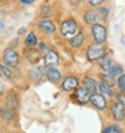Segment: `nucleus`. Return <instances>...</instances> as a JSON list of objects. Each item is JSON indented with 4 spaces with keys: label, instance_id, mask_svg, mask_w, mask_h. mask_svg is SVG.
Wrapping results in <instances>:
<instances>
[{
    "label": "nucleus",
    "instance_id": "1a4fd4ad",
    "mask_svg": "<svg viewBox=\"0 0 125 133\" xmlns=\"http://www.w3.org/2000/svg\"><path fill=\"white\" fill-rule=\"evenodd\" d=\"M83 88L86 89L90 94H94V93H97L98 90V82H96L94 78H91V77H85L83 79Z\"/></svg>",
    "mask_w": 125,
    "mask_h": 133
},
{
    "label": "nucleus",
    "instance_id": "c756f323",
    "mask_svg": "<svg viewBox=\"0 0 125 133\" xmlns=\"http://www.w3.org/2000/svg\"><path fill=\"white\" fill-rule=\"evenodd\" d=\"M4 90H5V88H4V83L3 82H0V96L4 93Z\"/></svg>",
    "mask_w": 125,
    "mask_h": 133
},
{
    "label": "nucleus",
    "instance_id": "4be33fe9",
    "mask_svg": "<svg viewBox=\"0 0 125 133\" xmlns=\"http://www.w3.org/2000/svg\"><path fill=\"white\" fill-rule=\"evenodd\" d=\"M101 82H104L105 85H108V86H114V85H117V81L114 79L113 77H110L109 74H101Z\"/></svg>",
    "mask_w": 125,
    "mask_h": 133
},
{
    "label": "nucleus",
    "instance_id": "6ab92c4d",
    "mask_svg": "<svg viewBox=\"0 0 125 133\" xmlns=\"http://www.w3.org/2000/svg\"><path fill=\"white\" fill-rule=\"evenodd\" d=\"M98 90L101 93H104V96H108V97H114V93L112 90L110 86L105 85L104 82H98Z\"/></svg>",
    "mask_w": 125,
    "mask_h": 133
},
{
    "label": "nucleus",
    "instance_id": "f8f14e48",
    "mask_svg": "<svg viewBox=\"0 0 125 133\" xmlns=\"http://www.w3.org/2000/svg\"><path fill=\"white\" fill-rule=\"evenodd\" d=\"M98 19H100V14L97 11H93V10L86 11V12H85V15H83L85 23H88V24H90V26L96 24V23L98 22Z\"/></svg>",
    "mask_w": 125,
    "mask_h": 133
},
{
    "label": "nucleus",
    "instance_id": "ddd939ff",
    "mask_svg": "<svg viewBox=\"0 0 125 133\" xmlns=\"http://www.w3.org/2000/svg\"><path fill=\"white\" fill-rule=\"evenodd\" d=\"M46 77H47V79L50 82L55 83V82L61 81V71L55 67H50V69H47V71H46Z\"/></svg>",
    "mask_w": 125,
    "mask_h": 133
},
{
    "label": "nucleus",
    "instance_id": "0eeeda50",
    "mask_svg": "<svg viewBox=\"0 0 125 133\" xmlns=\"http://www.w3.org/2000/svg\"><path fill=\"white\" fill-rule=\"evenodd\" d=\"M90 102L93 104V106H96L97 109H100V110L108 108L106 97L104 94H100V93H94V94L90 96Z\"/></svg>",
    "mask_w": 125,
    "mask_h": 133
},
{
    "label": "nucleus",
    "instance_id": "423d86ee",
    "mask_svg": "<svg viewBox=\"0 0 125 133\" xmlns=\"http://www.w3.org/2000/svg\"><path fill=\"white\" fill-rule=\"evenodd\" d=\"M112 117L114 121H122L125 118V105L116 101L112 104Z\"/></svg>",
    "mask_w": 125,
    "mask_h": 133
},
{
    "label": "nucleus",
    "instance_id": "b1692460",
    "mask_svg": "<svg viewBox=\"0 0 125 133\" xmlns=\"http://www.w3.org/2000/svg\"><path fill=\"white\" fill-rule=\"evenodd\" d=\"M38 43V39H36V35L34 34V32H30L28 35H27V38H26V44L27 46H35Z\"/></svg>",
    "mask_w": 125,
    "mask_h": 133
},
{
    "label": "nucleus",
    "instance_id": "a878e982",
    "mask_svg": "<svg viewBox=\"0 0 125 133\" xmlns=\"http://www.w3.org/2000/svg\"><path fill=\"white\" fill-rule=\"evenodd\" d=\"M117 86H119L120 91L125 93V74L119 77V79H117Z\"/></svg>",
    "mask_w": 125,
    "mask_h": 133
},
{
    "label": "nucleus",
    "instance_id": "6e6552de",
    "mask_svg": "<svg viewBox=\"0 0 125 133\" xmlns=\"http://www.w3.org/2000/svg\"><path fill=\"white\" fill-rule=\"evenodd\" d=\"M90 93L85 89V88H78L74 93V99L77 101L78 104H88L89 101H90Z\"/></svg>",
    "mask_w": 125,
    "mask_h": 133
},
{
    "label": "nucleus",
    "instance_id": "dca6fc26",
    "mask_svg": "<svg viewBox=\"0 0 125 133\" xmlns=\"http://www.w3.org/2000/svg\"><path fill=\"white\" fill-rule=\"evenodd\" d=\"M85 42V36L83 34H77L75 36L70 38L69 39V44L71 46V47H81Z\"/></svg>",
    "mask_w": 125,
    "mask_h": 133
},
{
    "label": "nucleus",
    "instance_id": "f03ea898",
    "mask_svg": "<svg viewBox=\"0 0 125 133\" xmlns=\"http://www.w3.org/2000/svg\"><path fill=\"white\" fill-rule=\"evenodd\" d=\"M91 35L94 38L96 43L100 44H104L106 42V38H108V31L106 27L104 24H100V23H96V24L91 26Z\"/></svg>",
    "mask_w": 125,
    "mask_h": 133
},
{
    "label": "nucleus",
    "instance_id": "4468645a",
    "mask_svg": "<svg viewBox=\"0 0 125 133\" xmlns=\"http://www.w3.org/2000/svg\"><path fill=\"white\" fill-rule=\"evenodd\" d=\"M106 71H108V74L110 77L116 78V77H120V75L124 74V67L121 65H119V63H112V66L109 67Z\"/></svg>",
    "mask_w": 125,
    "mask_h": 133
},
{
    "label": "nucleus",
    "instance_id": "412c9836",
    "mask_svg": "<svg viewBox=\"0 0 125 133\" xmlns=\"http://www.w3.org/2000/svg\"><path fill=\"white\" fill-rule=\"evenodd\" d=\"M102 133H124L122 129L119 127V125H114V124H109L104 128Z\"/></svg>",
    "mask_w": 125,
    "mask_h": 133
},
{
    "label": "nucleus",
    "instance_id": "5701e85b",
    "mask_svg": "<svg viewBox=\"0 0 125 133\" xmlns=\"http://www.w3.org/2000/svg\"><path fill=\"white\" fill-rule=\"evenodd\" d=\"M98 63H100V66L102 67V69H105V70H108L109 67L112 66V59L109 58V57H104V58H101L100 61H98Z\"/></svg>",
    "mask_w": 125,
    "mask_h": 133
},
{
    "label": "nucleus",
    "instance_id": "a211bd4d",
    "mask_svg": "<svg viewBox=\"0 0 125 133\" xmlns=\"http://www.w3.org/2000/svg\"><path fill=\"white\" fill-rule=\"evenodd\" d=\"M26 58L31 62V63H36V62L41 59V52L38 50H28L26 52Z\"/></svg>",
    "mask_w": 125,
    "mask_h": 133
},
{
    "label": "nucleus",
    "instance_id": "2eb2a0df",
    "mask_svg": "<svg viewBox=\"0 0 125 133\" xmlns=\"http://www.w3.org/2000/svg\"><path fill=\"white\" fill-rule=\"evenodd\" d=\"M18 96L15 94V91H10L8 93V96H7V99H5V104H7V108H10V109H14L15 108H18Z\"/></svg>",
    "mask_w": 125,
    "mask_h": 133
},
{
    "label": "nucleus",
    "instance_id": "f3484780",
    "mask_svg": "<svg viewBox=\"0 0 125 133\" xmlns=\"http://www.w3.org/2000/svg\"><path fill=\"white\" fill-rule=\"evenodd\" d=\"M43 74H44V71H43L42 67H34L30 71V77H31V79H32L34 82H39V81H41Z\"/></svg>",
    "mask_w": 125,
    "mask_h": 133
},
{
    "label": "nucleus",
    "instance_id": "f257e3e1",
    "mask_svg": "<svg viewBox=\"0 0 125 133\" xmlns=\"http://www.w3.org/2000/svg\"><path fill=\"white\" fill-rule=\"evenodd\" d=\"M105 52L106 49L104 44H100V43H94V44H90L88 50H86V57L90 62H94V61H100L101 58L105 57Z\"/></svg>",
    "mask_w": 125,
    "mask_h": 133
},
{
    "label": "nucleus",
    "instance_id": "c85d7f7f",
    "mask_svg": "<svg viewBox=\"0 0 125 133\" xmlns=\"http://www.w3.org/2000/svg\"><path fill=\"white\" fill-rule=\"evenodd\" d=\"M88 2H89V4H90L91 7H97V5H100V4H102L104 0H88Z\"/></svg>",
    "mask_w": 125,
    "mask_h": 133
},
{
    "label": "nucleus",
    "instance_id": "393cba45",
    "mask_svg": "<svg viewBox=\"0 0 125 133\" xmlns=\"http://www.w3.org/2000/svg\"><path fill=\"white\" fill-rule=\"evenodd\" d=\"M12 117H14V110H12V109L7 108V109H4V110H2V118H4V120H11Z\"/></svg>",
    "mask_w": 125,
    "mask_h": 133
},
{
    "label": "nucleus",
    "instance_id": "aec40b11",
    "mask_svg": "<svg viewBox=\"0 0 125 133\" xmlns=\"http://www.w3.org/2000/svg\"><path fill=\"white\" fill-rule=\"evenodd\" d=\"M11 75H12V73H11L10 67L4 63H0V77H2L3 79H10Z\"/></svg>",
    "mask_w": 125,
    "mask_h": 133
},
{
    "label": "nucleus",
    "instance_id": "2f4dec72",
    "mask_svg": "<svg viewBox=\"0 0 125 133\" xmlns=\"http://www.w3.org/2000/svg\"><path fill=\"white\" fill-rule=\"evenodd\" d=\"M39 50H46V44L41 43V44H39Z\"/></svg>",
    "mask_w": 125,
    "mask_h": 133
},
{
    "label": "nucleus",
    "instance_id": "bb28decb",
    "mask_svg": "<svg viewBox=\"0 0 125 133\" xmlns=\"http://www.w3.org/2000/svg\"><path fill=\"white\" fill-rule=\"evenodd\" d=\"M50 14H51V8H50V7L49 5H43L42 10H41V16L42 18H47Z\"/></svg>",
    "mask_w": 125,
    "mask_h": 133
},
{
    "label": "nucleus",
    "instance_id": "7c9ffc66",
    "mask_svg": "<svg viewBox=\"0 0 125 133\" xmlns=\"http://www.w3.org/2000/svg\"><path fill=\"white\" fill-rule=\"evenodd\" d=\"M20 2H22L23 4H31V3H34L35 0H20Z\"/></svg>",
    "mask_w": 125,
    "mask_h": 133
},
{
    "label": "nucleus",
    "instance_id": "9d476101",
    "mask_svg": "<svg viewBox=\"0 0 125 133\" xmlns=\"http://www.w3.org/2000/svg\"><path fill=\"white\" fill-rule=\"evenodd\" d=\"M58 62H59V55L54 51V50H49L47 52H46V55H44V63L52 67V66H55L58 65Z\"/></svg>",
    "mask_w": 125,
    "mask_h": 133
},
{
    "label": "nucleus",
    "instance_id": "7ed1b4c3",
    "mask_svg": "<svg viewBox=\"0 0 125 133\" xmlns=\"http://www.w3.org/2000/svg\"><path fill=\"white\" fill-rule=\"evenodd\" d=\"M78 31V24L74 19H66L65 22H62L61 24V34L63 36H67V38H73L75 36Z\"/></svg>",
    "mask_w": 125,
    "mask_h": 133
},
{
    "label": "nucleus",
    "instance_id": "cd10ccee",
    "mask_svg": "<svg viewBox=\"0 0 125 133\" xmlns=\"http://www.w3.org/2000/svg\"><path fill=\"white\" fill-rule=\"evenodd\" d=\"M116 97H117V101H119V102H121L122 105H125V93H119Z\"/></svg>",
    "mask_w": 125,
    "mask_h": 133
},
{
    "label": "nucleus",
    "instance_id": "39448f33",
    "mask_svg": "<svg viewBox=\"0 0 125 133\" xmlns=\"http://www.w3.org/2000/svg\"><path fill=\"white\" fill-rule=\"evenodd\" d=\"M78 85H80L78 78L74 77V75H69L63 79V82H62V89L67 93H71V91H75L78 89Z\"/></svg>",
    "mask_w": 125,
    "mask_h": 133
},
{
    "label": "nucleus",
    "instance_id": "9b49d317",
    "mask_svg": "<svg viewBox=\"0 0 125 133\" xmlns=\"http://www.w3.org/2000/svg\"><path fill=\"white\" fill-rule=\"evenodd\" d=\"M38 27L41 28L43 32H46V34H54L55 32V24L51 22V20H47V19H44V20H41L38 23Z\"/></svg>",
    "mask_w": 125,
    "mask_h": 133
},
{
    "label": "nucleus",
    "instance_id": "20e7f679",
    "mask_svg": "<svg viewBox=\"0 0 125 133\" xmlns=\"http://www.w3.org/2000/svg\"><path fill=\"white\" fill-rule=\"evenodd\" d=\"M3 61L4 65H7L8 67H16L19 65V54L14 49H7L3 54Z\"/></svg>",
    "mask_w": 125,
    "mask_h": 133
}]
</instances>
